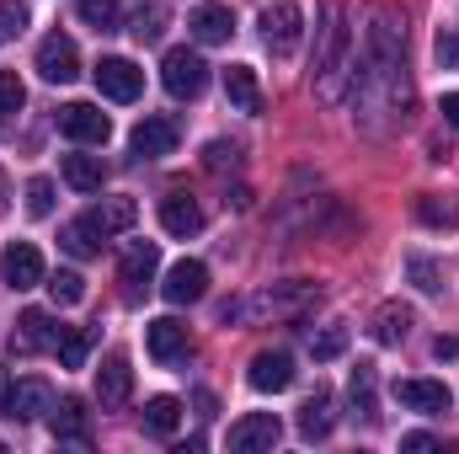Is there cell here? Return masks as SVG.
Instances as JSON below:
<instances>
[{
	"mask_svg": "<svg viewBox=\"0 0 459 454\" xmlns=\"http://www.w3.org/2000/svg\"><path fill=\"white\" fill-rule=\"evenodd\" d=\"M347 48H352L347 11H342V5H326V22H321V48H316V86H321V97H326V102L342 92Z\"/></svg>",
	"mask_w": 459,
	"mask_h": 454,
	"instance_id": "cell-1",
	"label": "cell"
},
{
	"mask_svg": "<svg viewBox=\"0 0 459 454\" xmlns=\"http://www.w3.org/2000/svg\"><path fill=\"white\" fill-rule=\"evenodd\" d=\"M160 86H166L177 102H193V97L209 86V65H204V54H193V48H171V54L160 59Z\"/></svg>",
	"mask_w": 459,
	"mask_h": 454,
	"instance_id": "cell-2",
	"label": "cell"
},
{
	"mask_svg": "<svg viewBox=\"0 0 459 454\" xmlns=\"http://www.w3.org/2000/svg\"><path fill=\"white\" fill-rule=\"evenodd\" d=\"M38 75H43L48 86H70V81L81 75V48H75V38L48 32V38L38 43Z\"/></svg>",
	"mask_w": 459,
	"mask_h": 454,
	"instance_id": "cell-3",
	"label": "cell"
},
{
	"mask_svg": "<svg viewBox=\"0 0 459 454\" xmlns=\"http://www.w3.org/2000/svg\"><path fill=\"white\" fill-rule=\"evenodd\" d=\"M91 81H97V92L108 97V102H139V92H144V70L134 65V59H97V70H91Z\"/></svg>",
	"mask_w": 459,
	"mask_h": 454,
	"instance_id": "cell-4",
	"label": "cell"
},
{
	"mask_svg": "<svg viewBox=\"0 0 459 454\" xmlns=\"http://www.w3.org/2000/svg\"><path fill=\"white\" fill-rule=\"evenodd\" d=\"M0 278H5V289H38L48 273H43V251L32 246V240H11L5 251H0Z\"/></svg>",
	"mask_w": 459,
	"mask_h": 454,
	"instance_id": "cell-5",
	"label": "cell"
},
{
	"mask_svg": "<svg viewBox=\"0 0 459 454\" xmlns=\"http://www.w3.org/2000/svg\"><path fill=\"white\" fill-rule=\"evenodd\" d=\"M48 406H54V390H48V380H38V374L16 380V385L5 390V401H0V412H5V417H16V423L48 417Z\"/></svg>",
	"mask_w": 459,
	"mask_h": 454,
	"instance_id": "cell-6",
	"label": "cell"
},
{
	"mask_svg": "<svg viewBox=\"0 0 459 454\" xmlns=\"http://www.w3.org/2000/svg\"><path fill=\"white\" fill-rule=\"evenodd\" d=\"M278 439H283V423H278L273 412H246V417L230 428V450L235 454H267Z\"/></svg>",
	"mask_w": 459,
	"mask_h": 454,
	"instance_id": "cell-7",
	"label": "cell"
},
{
	"mask_svg": "<svg viewBox=\"0 0 459 454\" xmlns=\"http://www.w3.org/2000/svg\"><path fill=\"white\" fill-rule=\"evenodd\" d=\"M59 128H65L75 144H108V139H113V118L102 113V108H91V102L59 108Z\"/></svg>",
	"mask_w": 459,
	"mask_h": 454,
	"instance_id": "cell-8",
	"label": "cell"
},
{
	"mask_svg": "<svg viewBox=\"0 0 459 454\" xmlns=\"http://www.w3.org/2000/svg\"><path fill=\"white\" fill-rule=\"evenodd\" d=\"M160 294H166V305H198V300L209 294V267H204L198 257H182V262L166 273Z\"/></svg>",
	"mask_w": 459,
	"mask_h": 454,
	"instance_id": "cell-9",
	"label": "cell"
},
{
	"mask_svg": "<svg viewBox=\"0 0 459 454\" xmlns=\"http://www.w3.org/2000/svg\"><path fill=\"white\" fill-rule=\"evenodd\" d=\"M395 401L406 412H422V417H438L455 406V390L444 380H395Z\"/></svg>",
	"mask_w": 459,
	"mask_h": 454,
	"instance_id": "cell-10",
	"label": "cell"
},
{
	"mask_svg": "<svg viewBox=\"0 0 459 454\" xmlns=\"http://www.w3.org/2000/svg\"><path fill=\"white\" fill-rule=\"evenodd\" d=\"M177 139H182L177 118H144V123L128 134V144H134V155H139V161H160V155H171V150H177Z\"/></svg>",
	"mask_w": 459,
	"mask_h": 454,
	"instance_id": "cell-11",
	"label": "cell"
},
{
	"mask_svg": "<svg viewBox=\"0 0 459 454\" xmlns=\"http://www.w3.org/2000/svg\"><path fill=\"white\" fill-rule=\"evenodd\" d=\"M299 27H305L299 5H267L262 11V38H267L273 54H294L299 48Z\"/></svg>",
	"mask_w": 459,
	"mask_h": 454,
	"instance_id": "cell-12",
	"label": "cell"
},
{
	"mask_svg": "<svg viewBox=\"0 0 459 454\" xmlns=\"http://www.w3.org/2000/svg\"><path fill=\"white\" fill-rule=\"evenodd\" d=\"M155 267H160V246H155V240H134V246L123 251V262H117V278L128 284V300H134L139 289H150Z\"/></svg>",
	"mask_w": 459,
	"mask_h": 454,
	"instance_id": "cell-13",
	"label": "cell"
},
{
	"mask_svg": "<svg viewBox=\"0 0 459 454\" xmlns=\"http://www.w3.org/2000/svg\"><path fill=\"white\" fill-rule=\"evenodd\" d=\"M246 380H251V390L278 396V390H289V385H294V358H289V353H278V347H273V353H256Z\"/></svg>",
	"mask_w": 459,
	"mask_h": 454,
	"instance_id": "cell-14",
	"label": "cell"
},
{
	"mask_svg": "<svg viewBox=\"0 0 459 454\" xmlns=\"http://www.w3.org/2000/svg\"><path fill=\"white\" fill-rule=\"evenodd\" d=\"M48 433L59 439V444H91V412L81 406V401H54L48 406Z\"/></svg>",
	"mask_w": 459,
	"mask_h": 454,
	"instance_id": "cell-15",
	"label": "cell"
},
{
	"mask_svg": "<svg viewBox=\"0 0 459 454\" xmlns=\"http://www.w3.org/2000/svg\"><path fill=\"white\" fill-rule=\"evenodd\" d=\"M144 347H150L155 363H177V358L187 353V327H182L177 316H160V321L144 327Z\"/></svg>",
	"mask_w": 459,
	"mask_h": 454,
	"instance_id": "cell-16",
	"label": "cell"
},
{
	"mask_svg": "<svg viewBox=\"0 0 459 454\" xmlns=\"http://www.w3.org/2000/svg\"><path fill=\"white\" fill-rule=\"evenodd\" d=\"M187 32H193L198 43H230V38H235V11L220 5V0H209V5H198V11L187 16Z\"/></svg>",
	"mask_w": 459,
	"mask_h": 454,
	"instance_id": "cell-17",
	"label": "cell"
},
{
	"mask_svg": "<svg viewBox=\"0 0 459 454\" xmlns=\"http://www.w3.org/2000/svg\"><path fill=\"white\" fill-rule=\"evenodd\" d=\"M128 390H134V369H128V358H123V353H108V363L97 369V401H102V406H123Z\"/></svg>",
	"mask_w": 459,
	"mask_h": 454,
	"instance_id": "cell-18",
	"label": "cell"
},
{
	"mask_svg": "<svg viewBox=\"0 0 459 454\" xmlns=\"http://www.w3.org/2000/svg\"><path fill=\"white\" fill-rule=\"evenodd\" d=\"M225 97H230L235 113H246V118L262 113V86H256V70L251 65H230L225 70Z\"/></svg>",
	"mask_w": 459,
	"mask_h": 454,
	"instance_id": "cell-19",
	"label": "cell"
},
{
	"mask_svg": "<svg viewBox=\"0 0 459 454\" xmlns=\"http://www.w3.org/2000/svg\"><path fill=\"white\" fill-rule=\"evenodd\" d=\"M160 225H166V235H198L204 230V209L187 193H166L160 198Z\"/></svg>",
	"mask_w": 459,
	"mask_h": 454,
	"instance_id": "cell-20",
	"label": "cell"
},
{
	"mask_svg": "<svg viewBox=\"0 0 459 454\" xmlns=\"http://www.w3.org/2000/svg\"><path fill=\"white\" fill-rule=\"evenodd\" d=\"M310 300H316V289H310V284H294V289H278V294H273V289L256 294L251 310H256V316H299Z\"/></svg>",
	"mask_w": 459,
	"mask_h": 454,
	"instance_id": "cell-21",
	"label": "cell"
},
{
	"mask_svg": "<svg viewBox=\"0 0 459 454\" xmlns=\"http://www.w3.org/2000/svg\"><path fill=\"white\" fill-rule=\"evenodd\" d=\"M326 433H332V390L321 385V390L299 406V439H305V444H321Z\"/></svg>",
	"mask_w": 459,
	"mask_h": 454,
	"instance_id": "cell-22",
	"label": "cell"
},
{
	"mask_svg": "<svg viewBox=\"0 0 459 454\" xmlns=\"http://www.w3.org/2000/svg\"><path fill=\"white\" fill-rule=\"evenodd\" d=\"M86 220H91V230L108 240V235H117V230H128L134 220H139V204H134V198H102Z\"/></svg>",
	"mask_w": 459,
	"mask_h": 454,
	"instance_id": "cell-23",
	"label": "cell"
},
{
	"mask_svg": "<svg viewBox=\"0 0 459 454\" xmlns=\"http://www.w3.org/2000/svg\"><path fill=\"white\" fill-rule=\"evenodd\" d=\"M65 327H54L48 310H22V337H16V353H32V347H59Z\"/></svg>",
	"mask_w": 459,
	"mask_h": 454,
	"instance_id": "cell-24",
	"label": "cell"
},
{
	"mask_svg": "<svg viewBox=\"0 0 459 454\" xmlns=\"http://www.w3.org/2000/svg\"><path fill=\"white\" fill-rule=\"evenodd\" d=\"M65 182L75 193H102V182H108L102 155H65Z\"/></svg>",
	"mask_w": 459,
	"mask_h": 454,
	"instance_id": "cell-25",
	"label": "cell"
},
{
	"mask_svg": "<svg viewBox=\"0 0 459 454\" xmlns=\"http://www.w3.org/2000/svg\"><path fill=\"white\" fill-rule=\"evenodd\" d=\"M177 423H182V401H177V396H150V401H144V433L171 439Z\"/></svg>",
	"mask_w": 459,
	"mask_h": 454,
	"instance_id": "cell-26",
	"label": "cell"
},
{
	"mask_svg": "<svg viewBox=\"0 0 459 454\" xmlns=\"http://www.w3.org/2000/svg\"><path fill=\"white\" fill-rule=\"evenodd\" d=\"M406 332H411V310L406 305H379L374 310V342H385V347H395V342H406Z\"/></svg>",
	"mask_w": 459,
	"mask_h": 454,
	"instance_id": "cell-27",
	"label": "cell"
},
{
	"mask_svg": "<svg viewBox=\"0 0 459 454\" xmlns=\"http://www.w3.org/2000/svg\"><path fill=\"white\" fill-rule=\"evenodd\" d=\"M352 417H363V423H374L379 417V406H374V363H358L352 369Z\"/></svg>",
	"mask_w": 459,
	"mask_h": 454,
	"instance_id": "cell-28",
	"label": "cell"
},
{
	"mask_svg": "<svg viewBox=\"0 0 459 454\" xmlns=\"http://www.w3.org/2000/svg\"><path fill=\"white\" fill-rule=\"evenodd\" d=\"M59 246H65L70 257H97V251H102V235L91 230V220H70V225L59 230Z\"/></svg>",
	"mask_w": 459,
	"mask_h": 454,
	"instance_id": "cell-29",
	"label": "cell"
},
{
	"mask_svg": "<svg viewBox=\"0 0 459 454\" xmlns=\"http://www.w3.org/2000/svg\"><path fill=\"white\" fill-rule=\"evenodd\" d=\"M91 342H97V332H91V327H70V332L59 337V347H54V353H59V363H65V369H86Z\"/></svg>",
	"mask_w": 459,
	"mask_h": 454,
	"instance_id": "cell-30",
	"label": "cell"
},
{
	"mask_svg": "<svg viewBox=\"0 0 459 454\" xmlns=\"http://www.w3.org/2000/svg\"><path fill=\"white\" fill-rule=\"evenodd\" d=\"M75 11H81V22L97 27V32H113L117 27V5L113 0H75Z\"/></svg>",
	"mask_w": 459,
	"mask_h": 454,
	"instance_id": "cell-31",
	"label": "cell"
},
{
	"mask_svg": "<svg viewBox=\"0 0 459 454\" xmlns=\"http://www.w3.org/2000/svg\"><path fill=\"white\" fill-rule=\"evenodd\" d=\"M128 32H134L139 43H155V38L166 32V11H160V5H139V11H134V27H128Z\"/></svg>",
	"mask_w": 459,
	"mask_h": 454,
	"instance_id": "cell-32",
	"label": "cell"
},
{
	"mask_svg": "<svg viewBox=\"0 0 459 454\" xmlns=\"http://www.w3.org/2000/svg\"><path fill=\"white\" fill-rule=\"evenodd\" d=\"M48 294H54V305H81L86 300V278L81 273H54L48 278Z\"/></svg>",
	"mask_w": 459,
	"mask_h": 454,
	"instance_id": "cell-33",
	"label": "cell"
},
{
	"mask_svg": "<svg viewBox=\"0 0 459 454\" xmlns=\"http://www.w3.org/2000/svg\"><path fill=\"white\" fill-rule=\"evenodd\" d=\"M310 353L326 363V358H342L347 353V332L342 327H321V332H310Z\"/></svg>",
	"mask_w": 459,
	"mask_h": 454,
	"instance_id": "cell-34",
	"label": "cell"
},
{
	"mask_svg": "<svg viewBox=\"0 0 459 454\" xmlns=\"http://www.w3.org/2000/svg\"><path fill=\"white\" fill-rule=\"evenodd\" d=\"M48 209H54V182L48 177H32L27 182V214L32 220H48Z\"/></svg>",
	"mask_w": 459,
	"mask_h": 454,
	"instance_id": "cell-35",
	"label": "cell"
},
{
	"mask_svg": "<svg viewBox=\"0 0 459 454\" xmlns=\"http://www.w3.org/2000/svg\"><path fill=\"white\" fill-rule=\"evenodd\" d=\"M406 273H411V284H417L422 294H438V289H444V273H438V262H428V257H411Z\"/></svg>",
	"mask_w": 459,
	"mask_h": 454,
	"instance_id": "cell-36",
	"label": "cell"
},
{
	"mask_svg": "<svg viewBox=\"0 0 459 454\" xmlns=\"http://www.w3.org/2000/svg\"><path fill=\"white\" fill-rule=\"evenodd\" d=\"M22 102H27V92H22L16 70H0V123H5L11 113H22Z\"/></svg>",
	"mask_w": 459,
	"mask_h": 454,
	"instance_id": "cell-37",
	"label": "cell"
},
{
	"mask_svg": "<svg viewBox=\"0 0 459 454\" xmlns=\"http://www.w3.org/2000/svg\"><path fill=\"white\" fill-rule=\"evenodd\" d=\"M22 27H27V5H16V0H0V43H11Z\"/></svg>",
	"mask_w": 459,
	"mask_h": 454,
	"instance_id": "cell-38",
	"label": "cell"
},
{
	"mask_svg": "<svg viewBox=\"0 0 459 454\" xmlns=\"http://www.w3.org/2000/svg\"><path fill=\"white\" fill-rule=\"evenodd\" d=\"M438 65L444 70H459V32H444L438 38Z\"/></svg>",
	"mask_w": 459,
	"mask_h": 454,
	"instance_id": "cell-39",
	"label": "cell"
},
{
	"mask_svg": "<svg viewBox=\"0 0 459 454\" xmlns=\"http://www.w3.org/2000/svg\"><path fill=\"white\" fill-rule=\"evenodd\" d=\"M401 450H406V454H428V450H438V439H433V433H406V439H401Z\"/></svg>",
	"mask_w": 459,
	"mask_h": 454,
	"instance_id": "cell-40",
	"label": "cell"
},
{
	"mask_svg": "<svg viewBox=\"0 0 459 454\" xmlns=\"http://www.w3.org/2000/svg\"><path fill=\"white\" fill-rule=\"evenodd\" d=\"M209 166H214V171L235 166V144H209Z\"/></svg>",
	"mask_w": 459,
	"mask_h": 454,
	"instance_id": "cell-41",
	"label": "cell"
},
{
	"mask_svg": "<svg viewBox=\"0 0 459 454\" xmlns=\"http://www.w3.org/2000/svg\"><path fill=\"white\" fill-rule=\"evenodd\" d=\"M433 353H438V358H459V337H438L433 342Z\"/></svg>",
	"mask_w": 459,
	"mask_h": 454,
	"instance_id": "cell-42",
	"label": "cell"
},
{
	"mask_svg": "<svg viewBox=\"0 0 459 454\" xmlns=\"http://www.w3.org/2000/svg\"><path fill=\"white\" fill-rule=\"evenodd\" d=\"M444 123H455V128H459V92L444 97Z\"/></svg>",
	"mask_w": 459,
	"mask_h": 454,
	"instance_id": "cell-43",
	"label": "cell"
},
{
	"mask_svg": "<svg viewBox=\"0 0 459 454\" xmlns=\"http://www.w3.org/2000/svg\"><path fill=\"white\" fill-rule=\"evenodd\" d=\"M0 209H5V177H0Z\"/></svg>",
	"mask_w": 459,
	"mask_h": 454,
	"instance_id": "cell-44",
	"label": "cell"
},
{
	"mask_svg": "<svg viewBox=\"0 0 459 454\" xmlns=\"http://www.w3.org/2000/svg\"><path fill=\"white\" fill-rule=\"evenodd\" d=\"M0 450H5V444H0Z\"/></svg>",
	"mask_w": 459,
	"mask_h": 454,
	"instance_id": "cell-45",
	"label": "cell"
}]
</instances>
